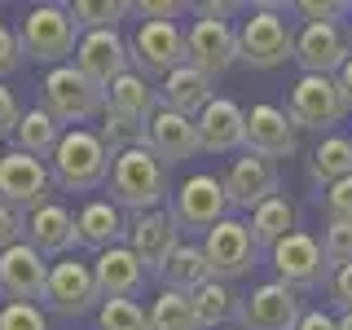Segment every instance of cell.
<instances>
[{
	"instance_id": "1",
	"label": "cell",
	"mask_w": 352,
	"mask_h": 330,
	"mask_svg": "<svg viewBox=\"0 0 352 330\" xmlns=\"http://www.w3.org/2000/svg\"><path fill=\"white\" fill-rule=\"evenodd\" d=\"M106 194L110 203L119 207V212H159L163 203H168L172 185H168V168H163L159 159H154L150 146L141 150H128L119 154L115 163H110V181H106Z\"/></svg>"
},
{
	"instance_id": "2",
	"label": "cell",
	"mask_w": 352,
	"mask_h": 330,
	"mask_svg": "<svg viewBox=\"0 0 352 330\" xmlns=\"http://www.w3.org/2000/svg\"><path fill=\"white\" fill-rule=\"evenodd\" d=\"M110 150L102 146L93 128H71L62 132V146L53 150L49 159V172H53V185L66 194H88L97 185L110 181Z\"/></svg>"
},
{
	"instance_id": "3",
	"label": "cell",
	"mask_w": 352,
	"mask_h": 330,
	"mask_svg": "<svg viewBox=\"0 0 352 330\" xmlns=\"http://www.w3.org/2000/svg\"><path fill=\"white\" fill-rule=\"evenodd\" d=\"M295 36L282 5H256L238 27V62L251 71H273L282 62H295Z\"/></svg>"
},
{
	"instance_id": "4",
	"label": "cell",
	"mask_w": 352,
	"mask_h": 330,
	"mask_svg": "<svg viewBox=\"0 0 352 330\" xmlns=\"http://www.w3.org/2000/svg\"><path fill=\"white\" fill-rule=\"evenodd\" d=\"M40 97H44V110H49L58 124H66V132L84 128L88 119H97V115H106V88L93 84L75 62L53 66L40 84Z\"/></svg>"
},
{
	"instance_id": "5",
	"label": "cell",
	"mask_w": 352,
	"mask_h": 330,
	"mask_svg": "<svg viewBox=\"0 0 352 330\" xmlns=\"http://www.w3.org/2000/svg\"><path fill=\"white\" fill-rule=\"evenodd\" d=\"M80 27H75L71 9L66 5H36L27 9V18H22L18 27V40H22V53H27L31 62H44L53 71V66H66L75 49H80Z\"/></svg>"
},
{
	"instance_id": "6",
	"label": "cell",
	"mask_w": 352,
	"mask_h": 330,
	"mask_svg": "<svg viewBox=\"0 0 352 330\" xmlns=\"http://www.w3.org/2000/svg\"><path fill=\"white\" fill-rule=\"evenodd\" d=\"M286 115H291L295 128L326 132L330 137L352 115V106H348V97H344L335 75H300L291 84V97H286Z\"/></svg>"
},
{
	"instance_id": "7",
	"label": "cell",
	"mask_w": 352,
	"mask_h": 330,
	"mask_svg": "<svg viewBox=\"0 0 352 330\" xmlns=\"http://www.w3.org/2000/svg\"><path fill=\"white\" fill-rule=\"evenodd\" d=\"M269 256H273L278 282L291 286V291H300V295L304 291H322V286H330V278H335V269L326 264L322 242H317L313 234H304V229H295L291 238H282Z\"/></svg>"
},
{
	"instance_id": "8",
	"label": "cell",
	"mask_w": 352,
	"mask_h": 330,
	"mask_svg": "<svg viewBox=\"0 0 352 330\" xmlns=\"http://www.w3.org/2000/svg\"><path fill=\"white\" fill-rule=\"evenodd\" d=\"M128 53H132V71L146 75V80H168L172 71H181L190 62L185 31L176 22H141Z\"/></svg>"
},
{
	"instance_id": "9",
	"label": "cell",
	"mask_w": 352,
	"mask_h": 330,
	"mask_svg": "<svg viewBox=\"0 0 352 330\" xmlns=\"http://www.w3.org/2000/svg\"><path fill=\"white\" fill-rule=\"evenodd\" d=\"M203 256H207V264H212L216 282H238V278H247V273L256 269L260 242H256V234H251L247 220L229 216V220H220L212 234L203 238Z\"/></svg>"
},
{
	"instance_id": "10",
	"label": "cell",
	"mask_w": 352,
	"mask_h": 330,
	"mask_svg": "<svg viewBox=\"0 0 352 330\" xmlns=\"http://www.w3.org/2000/svg\"><path fill=\"white\" fill-rule=\"evenodd\" d=\"M172 220L176 229H194V234H212L220 220H229V194H225V181H216V176L198 172L190 181L181 185V190L172 194Z\"/></svg>"
},
{
	"instance_id": "11",
	"label": "cell",
	"mask_w": 352,
	"mask_h": 330,
	"mask_svg": "<svg viewBox=\"0 0 352 330\" xmlns=\"http://www.w3.org/2000/svg\"><path fill=\"white\" fill-rule=\"evenodd\" d=\"M0 203L14 212H40L44 203H53V172L44 168V159H31L22 150H9L0 159Z\"/></svg>"
},
{
	"instance_id": "12",
	"label": "cell",
	"mask_w": 352,
	"mask_h": 330,
	"mask_svg": "<svg viewBox=\"0 0 352 330\" xmlns=\"http://www.w3.org/2000/svg\"><path fill=\"white\" fill-rule=\"evenodd\" d=\"M295 62L304 75H339L352 62V31L344 22H304L295 36Z\"/></svg>"
},
{
	"instance_id": "13",
	"label": "cell",
	"mask_w": 352,
	"mask_h": 330,
	"mask_svg": "<svg viewBox=\"0 0 352 330\" xmlns=\"http://www.w3.org/2000/svg\"><path fill=\"white\" fill-rule=\"evenodd\" d=\"M220 181H225V194H229V212H256L260 203L278 198V185H282L278 163L264 159V154H251V150H242Z\"/></svg>"
},
{
	"instance_id": "14",
	"label": "cell",
	"mask_w": 352,
	"mask_h": 330,
	"mask_svg": "<svg viewBox=\"0 0 352 330\" xmlns=\"http://www.w3.org/2000/svg\"><path fill=\"white\" fill-rule=\"evenodd\" d=\"M97 300H102V291H97V278H93V264L66 256L49 269V286H44V304L53 308L58 317H80L88 313Z\"/></svg>"
},
{
	"instance_id": "15",
	"label": "cell",
	"mask_w": 352,
	"mask_h": 330,
	"mask_svg": "<svg viewBox=\"0 0 352 330\" xmlns=\"http://www.w3.org/2000/svg\"><path fill=\"white\" fill-rule=\"evenodd\" d=\"M304 317V304H300V291L282 282H260L256 291L242 300V313L238 322L242 330H295Z\"/></svg>"
},
{
	"instance_id": "16",
	"label": "cell",
	"mask_w": 352,
	"mask_h": 330,
	"mask_svg": "<svg viewBox=\"0 0 352 330\" xmlns=\"http://www.w3.org/2000/svg\"><path fill=\"white\" fill-rule=\"evenodd\" d=\"M128 247L137 251V260L146 264V273H154L159 278L163 264L172 260V251L181 247V229H176L172 212H141L128 220Z\"/></svg>"
},
{
	"instance_id": "17",
	"label": "cell",
	"mask_w": 352,
	"mask_h": 330,
	"mask_svg": "<svg viewBox=\"0 0 352 330\" xmlns=\"http://www.w3.org/2000/svg\"><path fill=\"white\" fill-rule=\"evenodd\" d=\"M185 49H190V66L216 80L220 71H229L238 62V27H229L220 18H198L185 31Z\"/></svg>"
},
{
	"instance_id": "18",
	"label": "cell",
	"mask_w": 352,
	"mask_h": 330,
	"mask_svg": "<svg viewBox=\"0 0 352 330\" xmlns=\"http://www.w3.org/2000/svg\"><path fill=\"white\" fill-rule=\"evenodd\" d=\"M247 150L251 154H264V159H291L295 150H300V128L291 124V115H286L282 106H251L247 110Z\"/></svg>"
},
{
	"instance_id": "19",
	"label": "cell",
	"mask_w": 352,
	"mask_h": 330,
	"mask_svg": "<svg viewBox=\"0 0 352 330\" xmlns=\"http://www.w3.org/2000/svg\"><path fill=\"white\" fill-rule=\"evenodd\" d=\"M49 269L53 264L40 256L31 242H18L0 256V291L18 304H36L44 300V286H49Z\"/></svg>"
},
{
	"instance_id": "20",
	"label": "cell",
	"mask_w": 352,
	"mask_h": 330,
	"mask_svg": "<svg viewBox=\"0 0 352 330\" xmlns=\"http://www.w3.org/2000/svg\"><path fill=\"white\" fill-rule=\"evenodd\" d=\"M75 66L88 75L93 84L110 88L119 75L132 71V53L119 31H84L80 36V49H75Z\"/></svg>"
},
{
	"instance_id": "21",
	"label": "cell",
	"mask_w": 352,
	"mask_h": 330,
	"mask_svg": "<svg viewBox=\"0 0 352 330\" xmlns=\"http://www.w3.org/2000/svg\"><path fill=\"white\" fill-rule=\"evenodd\" d=\"M146 146L163 168H176V163H190L194 154H203V137H198L194 119L176 115V110H159L146 128Z\"/></svg>"
},
{
	"instance_id": "22",
	"label": "cell",
	"mask_w": 352,
	"mask_h": 330,
	"mask_svg": "<svg viewBox=\"0 0 352 330\" xmlns=\"http://www.w3.org/2000/svg\"><path fill=\"white\" fill-rule=\"evenodd\" d=\"M194 124H198V137H203V154L247 150V110L238 102H229V97H216Z\"/></svg>"
},
{
	"instance_id": "23",
	"label": "cell",
	"mask_w": 352,
	"mask_h": 330,
	"mask_svg": "<svg viewBox=\"0 0 352 330\" xmlns=\"http://www.w3.org/2000/svg\"><path fill=\"white\" fill-rule=\"evenodd\" d=\"M93 278H97L102 300H132V295L146 286V264H141L137 251L124 242V247H110L93 260Z\"/></svg>"
},
{
	"instance_id": "24",
	"label": "cell",
	"mask_w": 352,
	"mask_h": 330,
	"mask_svg": "<svg viewBox=\"0 0 352 330\" xmlns=\"http://www.w3.org/2000/svg\"><path fill=\"white\" fill-rule=\"evenodd\" d=\"M159 102H163V110H176V115H185V119H198L207 106L216 102V80L185 62L181 71H172L168 80L159 84Z\"/></svg>"
},
{
	"instance_id": "25",
	"label": "cell",
	"mask_w": 352,
	"mask_h": 330,
	"mask_svg": "<svg viewBox=\"0 0 352 330\" xmlns=\"http://www.w3.org/2000/svg\"><path fill=\"white\" fill-rule=\"evenodd\" d=\"M27 242L40 251L44 260H49V256L66 260V251L80 247V225H75V216L66 212L62 203H44L40 212L27 216Z\"/></svg>"
},
{
	"instance_id": "26",
	"label": "cell",
	"mask_w": 352,
	"mask_h": 330,
	"mask_svg": "<svg viewBox=\"0 0 352 330\" xmlns=\"http://www.w3.org/2000/svg\"><path fill=\"white\" fill-rule=\"evenodd\" d=\"M106 110L119 115V119H132V124L150 128V119L163 110V102H159V88H154L146 75L128 71V75H119V80L106 88Z\"/></svg>"
},
{
	"instance_id": "27",
	"label": "cell",
	"mask_w": 352,
	"mask_h": 330,
	"mask_svg": "<svg viewBox=\"0 0 352 330\" xmlns=\"http://www.w3.org/2000/svg\"><path fill=\"white\" fill-rule=\"evenodd\" d=\"M75 225H80V242L93 247L97 256L110 251V247H124V238H128V220H124V212H119L110 198L84 203V212L75 216Z\"/></svg>"
},
{
	"instance_id": "28",
	"label": "cell",
	"mask_w": 352,
	"mask_h": 330,
	"mask_svg": "<svg viewBox=\"0 0 352 330\" xmlns=\"http://www.w3.org/2000/svg\"><path fill=\"white\" fill-rule=\"evenodd\" d=\"M159 282H163V291H176V295L203 291V286L212 282V264H207L203 247H194V242H181V247L172 251V260L163 264Z\"/></svg>"
},
{
	"instance_id": "29",
	"label": "cell",
	"mask_w": 352,
	"mask_h": 330,
	"mask_svg": "<svg viewBox=\"0 0 352 330\" xmlns=\"http://www.w3.org/2000/svg\"><path fill=\"white\" fill-rule=\"evenodd\" d=\"M308 176H313L317 185H339L352 176V137H322L313 146V154H308Z\"/></svg>"
},
{
	"instance_id": "30",
	"label": "cell",
	"mask_w": 352,
	"mask_h": 330,
	"mask_svg": "<svg viewBox=\"0 0 352 330\" xmlns=\"http://www.w3.org/2000/svg\"><path fill=\"white\" fill-rule=\"evenodd\" d=\"M14 141H18L22 154H31V159H53V150L62 146V124L44 106H36V110H27V115H22Z\"/></svg>"
},
{
	"instance_id": "31",
	"label": "cell",
	"mask_w": 352,
	"mask_h": 330,
	"mask_svg": "<svg viewBox=\"0 0 352 330\" xmlns=\"http://www.w3.org/2000/svg\"><path fill=\"white\" fill-rule=\"evenodd\" d=\"M190 300H194V313H198V322H203V330H220L242 313V295H234V286L216 282V278L207 282L203 291H194Z\"/></svg>"
},
{
	"instance_id": "32",
	"label": "cell",
	"mask_w": 352,
	"mask_h": 330,
	"mask_svg": "<svg viewBox=\"0 0 352 330\" xmlns=\"http://www.w3.org/2000/svg\"><path fill=\"white\" fill-rule=\"evenodd\" d=\"M247 225H251V234H256L260 247H269V251H273L282 238H291V234H295V207L278 194V198H269V203H260L256 212H251Z\"/></svg>"
},
{
	"instance_id": "33",
	"label": "cell",
	"mask_w": 352,
	"mask_h": 330,
	"mask_svg": "<svg viewBox=\"0 0 352 330\" xmlns=\"http://www.w3.org/2000/svg\"><path fill=\"white\" fill-rule=\"evenodd\" d=\"M150 330H203V322H198L190 295L159 291L150 304Z\"/></svg>"
},
{
	"instance_id": "34",
	"label": "cell",
	"mask_w": 352,
	"mask_h": 330,
	"mask_svg": "<svg viewBox=\"0 0 352 330\" xmlns=\"http://www.w3.org/2000/svg\"><path fill=\"white\" fill-rule=\"evenodd\" d=\"M66 9H71L75 27H84V31H115L119 18L128 14L124 0H75V5H66Z\"/></svg>"
},
{
	"instance_id": "35",
	"label": "cell",
	"mask_w": 352,
	"mask_h": 330,
	"mask_svg": "<svg viewBox=\"0 0 352 330\" xmlns=\"http://www.w3.org/2000/svg\"><path fill=\"white\" fill-rule=\"evenodd\" d=\"M97 137H102V146L110 150V159H119V154L128 150H141L146 146V128L132 124V119H119V115H102V128H97Z\"/></svg>"
},
{
	"instance_id": "36",
	"label": "cell",
	"mask_w": 352,
	"mask_h": 330,
	"mask_svg": "<svg viewBox=\"0 0 352 330\" xmlns=\"http://www.w3.org/2000/svg\"><path fill=\"white\" fill-rule=\"evenodd\" d=\"M97 330H150V313L137 300H102Z\"/></svg>"
},
{
	"instance_id": "37",
	"label": "cell",
	"mask_w": 352,
	"mask_h": 330,
	"mask_svg": "<svg viewBox=\"0 0 352 330\" xmlns=\"http://www.w3.org/2000/svg\"><path fill=\"white\" fill-rule=\"evenodd\" d=\"M322 251H326L330 269H348L352 264V220H326Z\"/></svg>"
},
{
	"instance_id": "38",
	"label": "cell",
	"mask_w": 352,
	"mask_h": 330,
	"mask_svg": "<svg viewBox=\"0 0 352 330\" xmlns=\"http://www.w3.org/2000/svg\"><path fill=\"white\" fill-rule=\"evenodd\" d=\"M0 330H49V317H44L36 304L9 300L5 308H0Z\"/></svg>"
},
{
	"instance_id": "39",
	"label": "cell",
	"mask_w": 352,
	"mask_h": 330,
	"mask_svg": "<svg viewBox=\"0 0 352 330\" xmlns=\"http://www.w3.org/2000/svg\"><path fill=\"white\" fill-rule=\"evenodd\" d=\"M295 14H300L304 22H344L352 14L348 0H295Z\"/></svg>"
},
{
	"instance_id": "40",
	"label": "cell",
	"mask_w": 352,
	"mask_h": 330,
	"mask_svg": "<svg viewBox=\"0 0 352 330\" xmlns=\"http://www.w3.org/2000/svg\"><path fill=\"white\" fill-rule=\"evenodd\" d=\"M181 0H137V5H128V14H137L141 22H172L181 18Z\"/></svg>"
},
{
	"instance_id": "41",
	"label": "cell",
	"mask_w": 352,
	"mask_h": 330,
	"mask_svg": "<svg viewBox=\"0 0 352 330\" xmlns=\"http://www.w3.org/2000/svg\"><path fill=\"white\" fill-rule=\"evenodd\" d=\"M22 58H27V53H22V40H18V31L0 22V80H5V75H14L18 66H22Z\"/></svg>"
},
{
	"instance_id": "42",
	"label": "cell",
	"mask_w": 352,
	"mask_h": 330,
	"mask_svg": "<svg viewBox=\"0 0 352 330\" xmlns=\"http://www.w3.org/2000/svg\"><path fill=\"white\" fill-rule=\"evenodd\" d=\"M27 238V220H22L14 207H5L0 203V256H5L9 247H18V242Z\"/></svg>"
},
{
	"instance_id": "43",
	"label": "cell",
	"mask_w": 352,
	"mask_h": 330,
	"mask_svg": "<svg viewBox=\"0 0 352 330\" xmlns=\"http://www.w3.org/2000/svg\"><path fill=\"white\" fill-rule=\"evenodd\" d=\"M326 216L330 220H352V176H348V181H339V185H330Z\"/></svg>"
},
{
	"instance_id": "44",
	"label": "cell",
	"mask_w": 352,
	"mask_h": 330,
	"mask_svg": "<svg viewBox=\"0 0 352 330\" xmlns=\"http://www.w3.org/2000/svg\"><path fill=\"white\" fill-rule=\"evenodd\" d=\"M326 291H330V304L339 308V317L352 313V264L348 269H335V278H330Z\"/></svg>"
},
{
	"instance_id": "45",
	"label": "cell",
	"mask_w": 352,
	"mask_h": 330,
	"mask_svg": "<svg viewBox=\"0 0 352 330\" xmlns=\"http://www.w3.org/2000/svg\"><path fill=\"white\" fill-rule=\"evenodd\" d=\"M18 124H22V110H18V97L9 93L5 84H0V137H5V132H18Z\"/></svg>"
},
{
	"instance_id": "46",
	"label": "cell",
	"mask_w": 352,
	"mask_h": 330,
	"mask_svg": "<svg viewBox=\"0 0 352 330\" xmlns=\"http://www.w3.org/2000/svg\"><path fill=\"white\" fill-rule=\"evenodd\" d=\"M295 330H339V317H330L326 308H304V317H300Z\"/></svg>"
},
{
	"instance_id": "47",
	"label": "cell",
	"mask_w": 352,
	"mask_h": 330,
	"mask_svg": "<svg viewBox=\"0 0 352 330\" xmlns=\"http://www.w3.org/2000/svg\"><path fill=\"white\" fill-rule=\"evenodd\" d=\"M238 5H194V14L198 18H220V22H229V14H234Z\"/></svg>"
},
{
	"instance_id": "48",
	"label": "cell",
	"mask_w": 352,
	"mask_h": 330,
	"mask_svg": "<svg viewBox=\"0 0 352 330\" xmlns=\"http://www.w3.org/2000/svg\"><path fill=\"white\" fill-rule=\"evenodd\" d=\"M335 80H339V88H344V97H348V106H352V62L335 75Z\"/></svg>"
},
{
	"instance_id": "49",
	"label": "cell",
	"mask_w": 352,
	"mask_h": 330,
	"mask_svg": "<svg viewBox=\"0 0 352 330\" xmlns=\"http://www.w3.org/2000/svg\"><path fill=\"white\" fill-rule=\"evenodd\" d=\"M339 330H352V313H344V317H339Z\"/></svg>"
},
{
	"instance_id": "50",
	"label": "cell",
	"mask_w": 352,
	"mask_h": 330,
	"mask_svg": "<svg viewBox=\"0 0 352 330\" xmlns=\"http://www.w3.org/2000/svg\"><path fill=\"white\" fill-rule=\"evenodd\" d=\"M220 330H242V326H220Z\"/></svg>"
},
{
	"instance_id": "51",
	"label": "cell",
	"mask_w": 352,
	"mask_h": 330,
	"mask_svg": "<svg viewBox=\"0 0 352 330\" xmlns=\"http://www.w3.org/2000/svg\"><path fill=\"white\" fill-rule=\"evenodd\" d=\"M0 159H5V141H0Z\"/></svg>"
},
{
	"instance_id": "52",
	"label": "cell",
	"mask_w": 352,
	"mask_h": 330,
	"mask_svg": "<svg viewBox=\"0 0 352 330\" xmlns=\"http://www.w3.org/2000/svg\"><path fill=\"white\" fill-rule=\"evenodd\" d=\"M0 295H5V291H0Z\"/></svg>"
}]
</instances>
